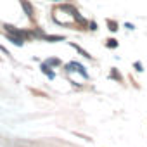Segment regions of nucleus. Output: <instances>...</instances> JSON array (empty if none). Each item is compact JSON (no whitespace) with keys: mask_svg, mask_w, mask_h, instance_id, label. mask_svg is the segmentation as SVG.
<instances>
[{"mask_svg":"<svg viewBox=\"0 0 147 147\" xmlns=\"http://www.w3.org/2000/svg\"><path fill=\"white\" fill-rule=\"evenodd\" d=\"M69 45H71L73 49H76V52H80V54H82V55H83L85 59H92V55H90V54H88V52H87L85 49H82L80 45H76V43H73V42H69Z\"/></svg>","mask_w":147,"mask_h":147,"instance_id":"9","label":"nucleus"},{"mask_svg":"<svg viewBox=\"0 0 147 147\" xmlns=\"http://www.w3.org/2000/svg\"><path fill=\"white\" fill-rule=\"evenodd\" d=\"M40 69H42V73H43V75H45V76H49L50 80H54V78H55V73L52 71V66H49L47 62H43V64L40 66Z\"/></svg>","mask_w":147,"mask_h":147,"instance_id":"5","label":"nucleus"},{"mask_svg":"<svg viewBox=\"0 0 147 147\" xmlns=\"http://www.w3.org/2000/svg\"><path fill=\"white\" fill-rule=\"evenodd\" d=\"M104 47L113 50V49H118V47H119V42H118L116 38H107V40H104Z\"/></svg>","mask_w":147,"mask_h":147,"instance_id":"7","label":"nucleus"},{"mask_svg":"<svg viewBox=\"0 0 147 147\" xmlns=\"http://www.w3.org/2000/svg\"><path fill=\"white\" fill-rule=\"evenodd\" d=\"M4 35H5V38H7L9 42H12L16 47H23V45H24V42H26L24 38H21V36H18V35H12V33H7V31H5Z\"/></svg>","mask_w":147,"mask_h":147,"instance_id":"3","label":"nucleus"},{"mask_svg":"<svg viewBox=\"0 0 147 147\" xmlns=\"http://www.w3.org/2000/svg\"><path fill=\"white\" fill-rule=\"evenodd\" d=\"M64 69L67 71V73H71V71H76V73H80V75L85 78V80H88V73L85 71V67L80 64V62H76V61H71L69 64H66L64 66Z\"/></svg>","mask_w":147,"mask_h":147,"instance_id":"1","label":"nucleus"},{"mask_svg":"<svg viewBox=\"0 0 147 147\" xmlns=\"http://www.w3.org/2000/svg\"><path fill=\"white\" fill-rule=\"evenodd\" d=\"M133 67H135L138 73H142V71H144V66H142V62H140V61H137V62L133 64Z\"/></svg>","mask_w":147,"mask_h":147,"instance_id":"12","label":"nucleus"},{"mask_svg":"<svg viewBox=\"0 0 147 147\" xmlns=\"http://www.w3.org/2000/svg\"><path fill=\"white\" fill-rule=\"evenodd\" d=\"M42 40H45V42H49V43H55V42H64L66 36H64V35H43Z\"/></svg>","mask_w":147,"mask_h":147,"instance_id":"4","label":"nucleus"},{"mask_svg":"<svg viewBox=\"0 0 147 147\" xmlns=\"http://www.w3.org/2000/svg\"><path fill=\"white\" fill-rule=\"evenodd\" d=\"M109 78H111V80H116L118 83H123V76L119 75V71H118L116 67H111V75H109Z\"/></svg>","mask_w":147,"mask_h":147,"instance_id":"8","label":"nucleus"},{"mask_svg":"<svg viewBox=\"0 0 147 147\" xmlns=\"http://www.w3.org/2000/svg\"><path fill=\"white\" fill-rule=\"evenodd\" d=\"M0 50H2V52H4V54L7 55V57H11V52H9V50H7L5 47H2V45H0Z\"/></svg>","mask_w":147,"mask_h":147,"instance_id":"13","label":"nucleus"},{"mask_svg":"<svg viewBox=\"0 0 147 147\" xmlns=\"http://www.w3.org/2000/svg\"><path fill=\"white\" fill-rule=\"evenodd\" d=\"M50 2H64V0H50Z\"/></svg>","mask_w":147,"mask_h":147,"instance_id":"15","label":"nucleus"},{"mask_svg":"<svg viewBox=\"0 0 147 147\" xmlns=\"http://www.w3.org/2000/svg\"><path fill=\"white\" fill-rule=\"evenodd\" d=\"M88 30H92V31H97V30H99V26H97V23H95L94 19L88 23Z\"/></svg>","mask_w":147,"mask_h":147,"instance_id":"11","label":"nucleus"},{"mask_svg":"<svg viewBox=\"0 0 147 147\" xmlns=\"http://www.w3.org/2000/svg\"><path fill=\"white\" fill-rule=\"evenodd\" d=\"M49 66H62V62H61V59H55V57H49L47 61H45Z\"/></svg>","mask_w":147,"mask_h":147,"instance_id":"10","label":"nucleus"},{"mask_svg":"<svg viewBox=\"0 0 147 147\" xmlns=\"http://www.w3.org/2000/svg\"><path fill=\"white\" fill-rule=\"evenodd\" d=\"M19 4H21L24 14L28 16V19L30 21H35V7H33V4L30 2V0H19Z\"/></svg>","mask_w":147,"mask_h":147,"instance_id":"2","label":"nucleus"},{"mask_svg":"<svg viewBox=\"0 0 147 147\" xmlns=\"http://www.w3.org/2000/svg\"><path fill=\"white\" fill-rule=\"evenodd\" d=\"M125 28H126V30H135V24H131V23H125Z\"/></svg>","mask_w":147,"mask_h":147,"instance_id":"14","label":"nucleus"},{"mask_svg":"<svg viewBox=\"0 0 147 147\" xmlns=\"http://www.w3.org/2000/svg\"><path fill=\"white\" fill-rule=\"evenodd\" d=\"M106 23H107V28H109V31L116 33V31L119 30V24H118V21H116V19H111V18H107V19H106Z\"/></svg>","mask_w":147,"mask_h":147,"instance_id":"6","label":"nucleus"}]
</instances>
